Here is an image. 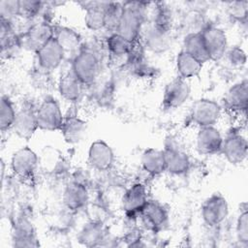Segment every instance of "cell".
<instances>
[{
	"label": "cell",
	"instance_id": "obj_1",
	"mask_svg": "<svg viewBox=\"0 0 248 248\" xmlns=\"http://www.w3.org/2000/svg\"><path fill=\"white\" fill-rule=\"evenodd\" d=\"M123 10L116 33L131 43L140 40L146 17V9L149 3L128 1L122 3Z\"/></svg>",
	"mask_w": 248,
	"mask_h": 248
},
{
	"label": "cell",
	"instance_id": "obj_2",
	"mask_svg": "<svg viewBox=\"0 0 248 248\" xmlns=\"http://www.w3.org/2000/svg\"><path fill=\"white\" fill-rule=\"evenodd\" d=\"M71 71L84 85H91L100 75L101 60L91 48L81 47L72 61Z\"/></svg>",
	"mask_w": 248,
	"mask_h": 248
},
{
	"label": "cell",
	"instance_id": "obj_3",
	"mask_svg": "<svg viewBox=\"0 0 248 248\" xmlns=\"http://www.w3.org/2000/svg\"><path fill=\"white\" fill-rule=\"evenodd\" d=\"M222 114L221 106L210 99H199L195 101L190 109L192 121L200 128L214 126Z\"/></svg>",
	"mask_w": 248,
	"mask_h": 248
},
{
	"label": "cell",
	"instance_id": "obj_4",
	"mask_svg": "<svg viewBox=\"0 0 248 248\" xmlns=\"http://www.w3.org/2000/svg\"><path fill=\"white\" fill-rule=\"evenodd\" d=\"M54 37V26L48 20L41 19L30 25L21 39L22 46L27 49L39 51L45 45H46Z\"/></svg>",
	"mask_w": 248,
	"mask_h": 248
},
{
	"label": "cell",
	"instance_id": "obj_5",
	"mask_svg": "<svg viewBox=\"0 0 248 248\" xmlns=\"http://www.w3.org/2000/svg\"><path fill=\"white\" fill-rule=\"evenodd\" d=\"M38 128L44 131H57L61 129L64 116L59 104L52 98L45 99L36 110Z\"/></svg>",
	"mask_w": 248,
	"mask_h": 248
},
{
	"label": "cell",
	"instance_id": "obj_6",
	"mask_svg": "<svg viewBox=\"0 0 248 248\" xmlns=\"http://www.w3.org/2000/svg\"><path fill=\"white\" fill-rule=\"evenodd\" d=\"M201 215L203 223L209 227L222 224L229 215L227 200L220 194H213L202 203Z\"/></svg>",
	"mask_w": 248,
	"mask_h": 248
},
{
	"label": "cell",
	"instance_id": "obj_7",
	"mask_svg": "<svg viewBox=\"0 0 248 248\" xmlns=\"http://www.w3.org/2000/svg\"><path fill=\"white\" fill-rule=\"evenodd\" d=\"M247 149V140L240 132L233 130L223 138L221 153L232 165H239L246 160Z\"/></svg>",
	"mask_w": 248,
	"mask_h": 248
},
{
	"label": "cell",
	"instance_id": "obj_8",
	"mask_svg": "<svg viewBox=\"0 0 248 248\" xmlns=\"http://www.w3.org/2000/svg\"><path fill=\"white\" fill-rule=\"evenodd\" d=\"M140 38H141L140 45L143 48L157 54L166 52L171 45L170 31L157 27L152 23L145 29L142 28Z\"/></svg>",
	"mask_w": 248,
	"mask_h": 248
},
{
	"label": "cell",
	"instance_id": "obj_9",
	"mask_svg": "<svg viewBox=\"0 0 248 248\" xmlns=\"http://www.w3.org/2000/svg\"><path fill=\"white\" fill-rule=\"evenodd\" d=\"M201 33L209 60L218 61L222 59L228 50V38L226 32L220 27L208 26Z\"/></svg>",
	"mask_w": 248,
	"mask_h": 248
},
{
	"label": "cell",
	"instance_id": "obj_10",
	"mask_svg": "<svg viewBox=\"0 0 248 248\" xmlns=\"http://www.w3.org/2000/svg\"><path fill=\"white\" fill-rule=\"evenodd\" d=\"M191 87L189 82L179 77L169 81L163 92V106L169 109L181 107L190 97Z\"/></svg>",
	"mask_w": 248,
	"mask_h": 248
},
{
	"label": "cell",
	"instance_id": "obj_11",
	"mask_svg": "<svg viewBox=\"0 0 248 248\" xmlns=\"http://www.w3.org/2000/svg\"><path fill=\"white\" fill-rule=\"evenodd\" d=\"M165 155L166 171L173 175L185 174L191 167L188 154L175 142H167L163 149Z\"/></svg>",
	"mask_w": 248,
	"mask_h": 248
},
{
	"label": "cell",
	"instance_id": "obj_12",
	"mask_svg": "<svg viewBox=\"0 0 248 248\" xmlns=\"http://www.w3.org/2000/svg\"><path fill=\"white\" fill-rule=\"evenodd\" d=\"M38 167V156L28 146L21 147L14 152L11 159L13 172L20 178H30L34 175Z\"/></svg>",
	"mask_w": 248,
	"mask_h": 248
},
{
	"label": "cell",
	"instance_id": "obj_13",
	"mask_svg": "<svg viewBox=\"0 0 248 248\" xmlns=\"http://www.w3.org/2000/svg\"><path fill=\"white\" fill-rule=\"evenodd\" d=\"M140 217L144 228L152 232H160L168 223L167 209L156 201H149L140 212Z\"/></svg>",
	"mask_w": 248,
	"mask_h": 248
},
{
	"label": "cell",
	"instance_id": "obj_14",
	"mask_svg": "<svg viewBox=\"0 0 248 248\" xmlns=\"http://www.w3.org/2000/svg\"><path fill=\"white\" fill-rule=\"evenodd\" d=\"M87 162L88 165L96 170H108L114 162L113 150L106 141L101 140H95L89 146Z\"/></svg>",
	"mask_w": 248,
	"mask_h": 248
},
{
	"label": "cell",
	"instance_id": "obj_15",
	"mask_svg": "<svg viewBox=\"0 0 248 248\" xmlns=\"http://www.w3.org/2000/svg\"><path fill=\"white\" fill-rule=\"evenodd\" d=\"M223 137L215 126L200 128L196 138V148L202 155H214L221 152Z\"/></svg>",
	"mask_w": 248,
	"mask_h": 248
},
{
	"label": "cell",
	"instance_id": "obj_16",
	"mask_svg": "<svg viewBox=\"0 0 248 248\" xmlns=\"http://www.w3.org/2000/svg\"><path fill=\"white\" fill-rule=\"evenodd\" d=\"M147 202L146 186L140 182H137L130 186L123 195L122 207L127 216L135 217L140 214Z\"/></svg>",
	"mask_w": 248,
	"mask_h": 248
},
{
	"label": "cell",
	"instance_id": "obj_17",
	"mask_svg": "<svg viewBox=\"0 0 248 248\" xmlns=\"http://www.w3.org/2000/svg\"><path fill=\"white\" fill-rule=\"evenodd\" d=\"M65 54V51L53 37L46 45L36 52L38 67L46 72L56 70L61 65Z\"/></svg>",
	"mask_w": 248,
	"mask_h": 248
},
{
	"label": "cell",
	"instance_id": "obj_18",
	"mask_svg": "<svg viewBox=\"0 0 248 248\" xmlns=\"http://www.w3.org/2000/svg\"><path fill=\"white\" fill-rule=\"evenodd\" d=\"M224 107L234 113H245L248 104V82L246 79L232 85L225 93Z\"/></svg>",
	"mask_w": 248,
	"mask_h": 248
},
{
	"label": "cell",
	"instance_id": "obj_19",
	"mask_svg": "<svg viewBox=\"0 0 248 248\" xmlns=\"http://www.w3.org/2000/svg\"><path fill=\"white\" fill-rule=\"evenodd\" d=\"M36 110L29 106L22 107L16 111L12 129L20 139L30 140L38 128Z\"/></svg>",
	"mask_w": 248,
	"mask_h": 248
},
{
	"label": "cell",
	"instance_id": "obj_20",
	"mask_svg": "<svg viewBox=\"0 0 248 248\" xmlns=\"http://www.w3.org/2000/svg\"><path fill=\"white\" fill-rule=\"evenodd\" d=\"M12 245L14 247H37L40 245L32 223L20 218L13 225Z\"/></svg>",
	"mask_w": 248,
	"mask_h": 248
},
{
	"label": "cell",
	"instance_id": "obj_21",
	"mask_svg": "<svg viewBox=\"0 0 248 248\" xmlns=\"http://www.w3.org/2000/svg\"><path fill=\"white\" fill-rule=\"evenodd\" d=\"M79 5L85 10L84 23L86 27L92 31H100L105 29L106 12L109 2L101 1H85L79 2Z\"/></svg>",
	"mask_w": 248,
	"mask_h": 248
},
{
	"label": "cell",
	"instance_id": "obj_22",
	"mask_svg": "<svg viewBox=\"0 0 248 248\" xmlns=\"http://www.w3.org/2000/svg\"><path fill=\"white\" fill-rule=\"evenodd\" d=\"M62 200L65 206L70 210L82 209L89 200L87 188L79 181H72L66 186Z\"/></svg>",
	"mask_w": 248,
	"mask_h": 248
},
{
	"label": "cell",
	"instance_id": "obj_23",
	"mask_svg": "<svg viewBox=\"0 0 248 248\" xmlns=\"http://www.w3.org/2000/svg\"><path fill=\"white\" fill-rule=\"evenodd\" d=\"M84 88L85 85L72 71L63 74L58 81V91L61 97L70 103L78 102L84 93Z\"/></svg>",
	"mask_w": 248,
	"mask_h": 248
},
{
	"label": "cell",
	"instance_id": "obj_24",
	"mask_svg": "<svg viewBox=\"0 0 248 248\" xmlns=\"http://www.w3.org/2000/svg\"><path fill=\"white\" fill-rule=\"evenodd\" d=\"M86 128L87 124L83 119L76 114H70L64 117L60 131L67 143L76 144L83 139Z\"/></svg>",
	"mask_w": 248,
	"mask_h": 248
},
{
	"label": "cell",
	"instance_id": "obj_25",
	"mask_svg": "<svg viewBox=\"0 0 248 248\" xmlns=\"http://www.w3.org/2000/svg\"><path fill=\"white\" fill-rule=\"evenodd\" d=\"M108 239V231L101 222L92 221L83 226L78 234V240L81 244L94 247L103 246Z\"/></svg>",
	"mask_w": 248,
	"mask_h": 248
},
{
	"label": "cell",
	"instance_id": "obj_26",
	"mask_svg": "<svg viewBox=\"0 0 248 248\" xmlns=\"http://www.w3.org/2000/svg\"><path fill=\"white\" fill-rule=\"evenodd\" d=\"M140 165L143 170L152 176H157L166 171L164 151L157 148L145 149L140 157Z\"/></svg>",
	"mask_w": 248,
	"mask_h": 248
},
{
	"label": "cell",
	"instance_id": "obj_27",
	"mask_svg": "<svg viewBox=\"0 0 248 248\" xmlns=\"http://www.w3.org/2000/svg\"><path fill=\"white\" fill-rule=\"evenodd\" d=\"M202 63L183 49L180 50L175 57V68L178 77L186 80L198 77L202 72Z\"/></svg>",
	"mask_w": 248,
	"mask_h": 248
},
{
	"label": "cell",
	"instance_id": "obj_28",
	"mask_svg": "<svg viewBox=\"0 0 248 248\" xmlns=\"http://www.w3.org/2000/svg\"><path fill=\"white\" fill-rule=\"evenodd\" d=\"M183 50L202 64L209 61L208 53L201 32L190 33L185 36L183 40Z\"/></svg>",
	"mask_w": 248,
	"mask_h": 248
},
{
	"label": "cell",
	"instance_id": "obj_29",
	"mask_svg": "<svg viewBox=\"0 0 248 248\" xmlns=\"http://www.w3.org/2000/svg\"><path fill=\"white\" fill-rule=\"evenodd\" d=\"M54 39L66 52L76 51L80 47L81 38L78 32L74 29L66 26H55L54 27Z\"/></svg>",
	"mask_w": 248,
	"mask_h": 248
},
{
	"label": "cell",
	"instance_id": "obj_30",
	"mask_svg": "<svg viewBox=\"0 0 248 248\" xmlns=\"http://www.w3.org/2000/svg\"><path fill=\"white\" fill-rule=\"evenodd\" d=\"M108 52L115 58H123L127 59V56L131 52L134 47L135 43H131L125 38H123L118 33H111L106 38L105 42Z\"/></svg>",
	"mask_w": 248,
	"mask_h": 248
},
{
	"label": "cell",
	"instance_id": "obj_31",
	"mask_svg": "<svg viewBox=\"0 0 248 248\" xmlns=\"http://www.w3.org/2000/svg\"><path fill=\"white\" fill-rule=\"evenodd\" d=\"M16 115V111L10 98L8 96H2L0 105V129L2 132L12 129Z\"/></svg>",
	"mask_w": 248,
	"mask_h": 248
},
{
	"label": "cell",
	"instance_id": "obj_32",
	"mask_svg": "<svg viewBox=\"0 0 248 248\" xmlns=\"http://www.w3.org/2000/svg\"><path fill=\"white\" fill-rule=\"evenodd\" d=\"M172 22V15L169 6L165 3H156L154 7L152 24L165 30L170 31Z\"/></svg>",
	"mask_w": 248,
	"mask_h": 248
},
{
	"label": "cell",
	"instance_id": "obj_33",
	"mask_svg": "<svg viewBox=\"0 0 248 248\" xmlns=\"http://www.w3.org/2000/svg\"><path fill=\"white\" fill-rule=\"evenodd\" d=\"M123 5L119 2H109L107 12H106V19H105V29L108 30L111 33H115L117 27L120 22V18L122 16Z\"/></svg>",
	"mask_w": 248,
	"mask_h": 248
},
{
	"label": "cell",
	"instance_id": "obj_34",
	"mask_svg": "<svg viewBox=\"0 0 248 248\" xmlns=\"http://www.w3.org/2000/svg\"><path fill=\"white\" fill-rule=\"evenodd\" d=\"M45 2L41 1L20 0L18 16L26 20H33L39 17V16L42 14L45 8Z\"/></svg>",
	"mask_w": 248,
	"mask_h": 248
},
{
	"label": "cell",
	"instance_id": "obj_35",
	"mask_svg": "<svg viewBox=\"0 0 248 248\" xmlns=\"http://www.w3.org/2000/svg\"><path fill=\"white\" fill-rule=\"evenodd\" d=\"M235 235L238 242L244 245L248 244V212L246 205L236 219Z\"/></svg>",
	"mask_w": 248,
	"mask_h": 248
},
{
	"label": "cell",
	"instance_id": "obj_36",
	"mask_svg": "<svg viewBox=\"0 0 248 248\" xmlns=\"http://www.w3.org/2000/svg\"><path fill=\"white\" fill-rule=\"evenodd\" d=\"M19 14L18 0H2L0 1V16L1 20L13 22Z\"/></svg>",
	"mask_w": 248,
	"mask_h": 248
},
{
	"label": "cell",
	"instance_id": "obj_37",
	"mask_svg": "<svg viewBox=\"0 0 248 248\" xmlns=\"http://www.w3.org/2000/svg\"><path fill=\"white\" fill-rule=\"evenodd\" d=\"M229 15L234 20L245 23L247 20L248 15V2L247 1H238V2H232L228 7Z\"/></svg>",
	"mask_w": 248,
	"mask_h": 248
},
{
	"label": "cell",
	"instance_id": "obj_38",
	"mask_svg": "<svg viewBox=\"0 0 248 248\" xmlns=\"http://www.w3.org/2000/svg\"><path fill=\"white\" fill-rule=\"evenodd\" d=\"M226 54L228 56L229 61L233 66L241 67V66L245 65V63H246V53L240 47L234 46V47L231 48L230 50H227Z\"/></svg>",
	"mask_w": 248,
	"mask_h": 248
}]
</instances>
